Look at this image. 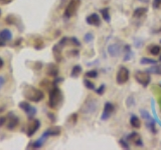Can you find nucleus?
Wrapping results in <instances>:
<instances>
[{"label": "nucleus", "mask_w": 161, "mask_h": 150, "mask_svg": "<svg viewBox=\"0 0 161 150\" xmlns=\"http://www.w3.org/2000/svg\"><path fill=\"white\" fill-rule=\"evenodd\" d=\"M23 96L25 99L29 100L32 102H39L42 101L44 97V94L42 90L37 89L36 87L32 86V85L25 84L23 86Z\"/></svg>", "instance_id": "nucleus-1"}, {"label": "nucleus", "mask_w": 161, "mask_h": 150, "mask_svg": "<svg viewBox=\"0 0 161 150\" xmlns=\"http://www.w3.org/2000/svg\"><path fill=\"white\" fill-rule=\"evenodd\" d=\"M63 101V93L60 89L54 85V87L49 91V100L48 105L50 108L57 109Z\"/></svg>", "instance_id": "nucleus-2"}, {"label": "nucleus", "mask_w": 161, "mask_h": 150, "mask_svg": "<svg viewBox=\"0 0 161 150\" xmlns=\"http://www.w3.org/2000/svg\"><path fill=\"white\" fill-rule=\"evenodd\" d=\"M80 2H82L80 0H69L68 6L64 10V16L65 18H70L72 16H74V15L78 11V9H79L80 5Z\"/></svg>", "instance_id": "nucleus-3"}, {"label": "nucleus", "mask_w": 161, "mask_h": 150, "mask_svg": "<svg viewBox=\"0 0 161 150\" xmlns=\"http://www.w3.org/2000/svg\"><path fill=\"white\" fill-rule=\"evenodd\" d=\"M134 76H135L136 81L140 83L144 87H147L151 81V77L149 75V72L147 71H136Z\"/></svg>", "instance_id": "nucleus-4"}, {"label": "nucleus", "mask_w": 161, "mask_h": 150, "mask_svg": "<svg viewBox=\"0 0 161 150\" xmlns=\"http://www.w3.org/2000/svg\"><path fill=\"white\" fill-rule=\"evenodd\" d=\"M130 72L129 70L125 66H121L117 72V76H116V81L118 84H124L129 80Z\"/></svg>", "instance_id": "nucleus-5"}, {"label": "nucleus", "mask_w": 161, "mask_h": 150, "mask_svg": "<svg viewBox=\"0 0 161 150\" xmlns=\"http://www.w3.org/2000/svg\"><path fill=\"white\" fill-rule=\"evenodd\" d=\"M19 108L27 114L28 119H32L34 115L36 114V108L31 106L27 101H21L19 103Z\"/></svg>", "instance_id": "nucleus-6"}, {"label": "nucleus", "mask_w": 161, "mask_h": 150, "mask_svg": "<svg viewBox=\"0 0 161 150\" xmlns=\"http://www.w3.org/2000/svg\"><path fill=\"white\" fill-rule=\"evenodd\" d=\"M96 109H97V101L94 98H89L83 105L82 111L86 114H89L93 113Z\"/></svg>", "instance_id": "nucleus-7"}, {"label": "nucleus", "mask_w": 161, "mask_h": 150, "mask_svg": "<svg viewBox=\"0 0 161 150\" xmlns=\"http://www.w3.org/2000/svg\"><path fill=\"white\" fill-rule=\"evenodd\" d=\"M115 111V106L113 103L111 102H106L105 105H104V110H103V113H102V116H101V119L106 121V120H108L111 116H112V114L114 113Z\"/></svg>", "instance_id": "nucleus-8"}, {"label": "nucleus", "mask_w": 161, "mask_h": 150, "mask_svg": "<svg viewBox=\"0 0 161 150\" xmlns=\"http://www.w3.org/2000/svg\"><path fill=\"white\" fill-rule=\"evenodd\" d=\"M7 128L9 130H13L14 128L17 127V125L19 124V118L16 116V115H14L12 112H9L8 115H7Z\"/></svg>", "instance_id": "nucleus-9"}, {"label": "nucleus", "mask_w": 161, "mask_h": 150, "mask_svg": "<svg viewBox=\"0 0 161 150\" xmlns=\"http://www.w3.org/2000/svg\"><path fill=\"white\" fill-rule=\"evenodd\" d=\"M40 127V121L37 119H34L32 120L31 122L29 123L28 125V128H27V136L28 137H31L32 135L35 134V132L37 131Z\"/></svg>", "instance_id": "nucleus-10"}, {"label": "nucleus", "mask_w": 161, "mask_h": 150, "mask_svg": "<svg viewBox=\"0 0 161 150\" xmlns=\"http://www.w3.org/2000/svg\"><path fill=\"white\" fill-rule=\"evenodd\" d=\"M127 141L128 142H132L133 144H135L136 146H143L142 140H141L140 135L137 132H132L131 134H129L127 136Z\"/></svg>", "instance_id": "nucleus-11"}, {"label": "nucleus", "mask_w": 161, "mask_h": 150, "mask_svg": "<svg viewBox=\"0 0 161 150\" xmlns=\"http://www.w3.org/2000/svg\"><path fill=\"white\" fill-rule=\"evenodd\" d=\"M86 22H87L89 25H93V26H100L101 18L97 13H92L86 18Z\"/></svg>", "instance_id": "nucleus-12"}, {"label": "nucleus", "mask_w": 161, "mask_h": 150, "mask_svg": "<svg viewBox=\"0 0 161 150\" xmlns=\"http://www.w3.org/2000/svg\"><path fill=\"white\" fill-rule=\"evenodd\" d=\"M62 132V129L58 126H53L48 129H47L45 131L43 132L42 136H44L45 138H48L49 136H58Z\"/></svg>", "instance_id": "nucleus-13"}, {"label": "nucleus", "mask_w": 161, "mask_h": 150, "mask_svg": "<svg viewBox=\"0 0 161 150\" xmlns=\"http://www.w3.org/2000/svg\"><path fill=\"white\" fill-rule=\"evenodd\" d=\"M121 52V48L118 44H112L108 47V53L111 57H117Z\"/></svg>", "instance_id": "nucleus-14"}, {"label": "nucleus", "mask_w": 161, "mask_h": 150, "mask_svg": "<svg viewBox=\"0 0 161 150\" xmlns=\"http://www.w3.org/2000/svg\"><path fill=\"white\" fill-rule=\"evenodd\" d=\"M45 140H47V138H45L44 136H42V137L38 138L36 141H34V142H31L29 145H28V147L27 148H32V149H39V148H42V145L44 144L45 142Z\"/></svg>", "instance_id": "nucleus-15"}, {"label": "nucleus", "mask_w": 161, "mask_h": 150, "mask_svg": "<svg viewBox=\"0 0 161 150\" xmlns=\"http://www.w3.org/2000/svg\"><path fill=\"white\" fill-rule=\"evenodd\" d=\"M62 47L59 46L58 44L54 45L53 48V56H54V59L57 60L58 62H60L63 59V54H62Z\"/></svg>", "instance_id": "nucleus-16"}, {"label": "nucleus", "mask_w": 161, "mask_h": 150, "mask_svg": "<svg viewBox=\"0 0 161 150\" xmlns=\"http://www.w3.org/2000/svg\"><path fill=\"white\" fill-rule=\"evenodd\" d=\"M0 38H1L4 42H7V41H11L12 39V32L10 31L9 29H3L0 31Z\"/></svg>", "instance_id": "nucleus-17"}, {"label": "nucleus", "mask_w": 161, "mask_h": 150, "mask_svg": "<svg viewBox=\"0 0 161 150\" xmlns=\"http://www.w3.org/2000/svg\"><path fill=\"white\" fill-rule=\"evenodd\" d=\"M47 73L48 75H50V76L55 77V76H58V68L57 67V65H55V64L50 63V64H48Z\"/></svg>", "instance_id": "nucleus-18"}, {"label": "nucleus", "mask_w": 161, "mask_h": 150, "mask_svg": "<svg viewBox=\"0 0 161 150\" xmlns=\"http://www.w3.org/2000/svg\"><path fill=\"white\" fill-rule=\"evenodd\" d=\"M130 124H131V126H132L133 128H136V129H138L141 127V120L139 119L138 116H136V115H132L130 118Z\"/></svg>", "instance_id": "nucleus-19"}, {"label": "nucleus", "mask_w": 161, "mask_h": 150, "mask_svg": "<svg viewBox=\"0 0 161 150\" xmlns=\"http://www.w3.org/2000/svg\"><path fill=\"white\" fill-rule=\"evenodd\" d=\"M147 12V8L145 7H139V8H136L134 10V13H133V17L134 18H141L142 16L146 14Z\"/></svg>", "instance_id": "nucleus-20"}, {"label": "nucleus", "mask_w": 161, "mask_h": 150, "mask_svg": "<svg viewBox=\"0 0 161 150\" xmlns=\"http://www.w3.org/2000/svg\"><path fill=\"white\" fill-rule=\"evenodd\" d=\"M148 50H149V52L150 54H152L154 55V56H156V55H158L160 52H161V47L159 46V45H151V46L148 47Z\"/></svg>", "instance_id": "nucleus-21"}, {"label": "nucleus", "mask_w": 161, "mask_h": 150, "mask_svg": "<svg viewBox=\"0 0 161 150\" xmlns=\"http://www.w3.org/2000/svg\"><path fill=\"white\" fill-rule=\"evenodd\" d=\"M82 73V67L80 65H75V66L73 67L72 69V73H70V76L74 77V78H77L79 77V75Z\"/></svg>", "instance_id": "nucleus-22"}, {"label": "nucleus", "mask_w": 161, "mask_h": 150, "mask_svg": "<svg viewBox=\"0 0 161 150\" xmlns=\"http://www.w3.org/2000/svg\"><path fill=\"white\" fill-rule=\"evenodd\" d=\"M101 14H102L103 19L105 20L106 22H110L111 21V16H110V13H109V9L108 8H103L101 9Z\"/></svg>", "instance_id": "nucleus-23"}, {"label": "nucleus", "mask_w": 161, "mask_h": 150, "mask_svg": "<svg viewBox=\"0 0 161 150\" xmlns=\"http://www.w3.org/2000/svg\"><path fill=\"white\" fill-rule=\"evenodd\" d=\"M146 127H147L152 133H156V128H155V122L153 119L151 120H147L146 122Z\"/></svg>", "instance_id": "nucleus-24"}, {"label": "nucleus", "mask_w": 161, "mask_h": 150, "mask_svg": "<svg viewBox=\"0 0 161 150\" xmlns=\"http://www.w3.org/2000/svg\"><path fill=\"white\" fill-rule=\"evenodd\" d=\"M140 63L146 65V64H157V61L155 59H151V58H147V57H143L141 58L140 60Z\"/></svg>", "instance_id": "nucleus-25"}, {"label": "nucleus", "mask_w": 161, "mask_h": 150, "mask_svg": "<svg viewBox=\"0 0 161 150\" xmlns=\"http://www.w3.org/2000/svg\"><path fill=\"white\" fill-rule=\"evenodd\" d=\"M84 85L86 86V88L89 89V90H94L95 89V83H93L89 79H84Z\"/></svg>", "instance_id": "nucleus-26"}, {"label": "nucleus", "mask_w": 161, "mask_h": 150, "mask_svg": "<svg viewBox=\"0 0 161 150\" xmlns=\"http://www.w3.org/2000/svg\"><path fill=\"white\" fill-rule=\"evenodd\" d=\"M147 72L155 73V74H161V65H159V66H153V67H151L150 69L147 70Z\"/></svg>", "instance_id": "nucleus-27"}, {"label": "nucleus", "mask_w": 161, "mask_h": 150, "mask_svg": "<svg viewBox=\"0 0 161 150\" xmlns=\"http://www.w3.org/2000/svg\"><path fill=\"white\" fill-rule=\"evenodd\" d=\"M86 77L88 78H96L98 76V71L97 70H90V71L86 72Z\"/></svg>", "instance_id": "nucleus-28"}, {"label": "nucleus", "mask_w": 161, "mask_h": 150, "mask_svg": "<svg viewBox=\"0 0 161 150\" xmlns=\"http://www.w3.org/2000/svg\"><path fill=\"white\" fill-rule=\"evenodd\" d=\"M69 44H73V45H75V46H80V41L75 37H70V38H69Z\"/></svg>", "instance_id": "nucleus-29"}, {"label": "nucleus", "mask_w": 161, "mask_h": 150, "mask_svg": "<svg viewBox=\"0 0 161 150\" xmlns=\"http://www.w3.org/2000/svg\"><path fill=\"white\" fill-rule=\"evenodd\" d=\"M105 89H106L105 84H102L97 90H96V93L99 94V95H103V94L105 93Z\"/></svg>", "instance_id": "nucleus-30"}, {"label": "nucleus", "mask_w": 161, "mask_h": 150, "mask_svg": "<svg viewBox=\"0 0 161 150\" xmlns=\"http://www.w3.org/2000/svg\"><path fill=\"white\" fill-rule=\"evenodd\" d=\"M93 39H94V36H93L92 33H87L85 35V37H84V40L86 42H91Z\"/></svg>", "instance_id": "nucleus-31"}, {"label": "nucleus", "mask_w": 161, "mask_h": 150, "mask_svg": "<svg viewBox=\"0 0 161 150\" xmlns=\"http://www.w3.org/2000/svg\"><path fill=\"white\" fill-rule=\"evenodd\" d=\"M152 6L154 9H159L161 8V0H153Z\"/></svg>", "instance_id": "nucleus-32"}, {"label": "nucleus", "mask_w": 161, "mask_h": 150, "mask_svg": "<svg viewBox=\"0 0 161 150\" xmlns=\"http://www.w3.org/2000/svg\"><path fill=\"white\" fill-rule=\"evenodd\" d=\"M141 114H142V116L146 119V120H151L152 117L150 116V114L146 111V110H141Z\"/></svg>", "instance_id": "nucleus-33"}, {"label": "nucleus", "mask_w": 161, "mask_h": 150, "mask_svg": "<svg viewBox=\"0 0 161 150\" xmlns=\"http://www.w3.org/2000/svg\"><path fill=\"white\" fill-rule=\"evenodd\" d=\"M120 144H121V146H122L123 148H125V149H129L130 148V146H129V144L125 141V140H123V139H121L120 140Z\"/></svg>", "instance_id": "nucleus-34"}, {"label": "nucleus", "mask_w": 161, "mask_h": 150, "mask_svg": "<svg viewBox=\"0 0 161 150\" xmlns=\"http://www.w3.org/2000/svg\"><path fill=\"white\" fill-rule=\"evenodd\" d=\"M6 121H7V117H4V116L0 117V127L3 126V125L6 123Z\"/></svg>", "instance_id": "nucleus-35"}, {"label": "nucleus", "mask_w": 161, "mask_h": 150, "mask_svg": "<svg viewBox=\"0 0 161 150\" xmlns=\"http://www.w3.org/2000/svg\"><path fill=\"white\" fill-rule=\"evenodd\" d=\"M4 83H5V78H4V76H2V75H0V88H2Z\"/></svg>", "instance_id": "nucleus-36"}, {"label": "nucleus", "mask_w": 161, "mask_h": 150, "mask_svg": "<svg viewBox=\"0 0 161 150\" xmlns=\"http://www.w3.org/2000/svg\"><path fill=\"white\" fill-rule=\"evenodd\" d=\"M72 51V55H74V56H78L79 55V50H70Z\"/></svg>", "instance_id": "nucleus-37"}, {"label": "nucleus", "mask_w": 161, "mask_h": 150, "mask_svg": "<svg viewBox=\"0 0 161 150\" xmlns=\"http://www.w3.org/2000/svg\"><path fill=\"white\" fill-rule=\"evenodd\" d=\"M3 65H4V61H3V59L0 57V68H2Z\"/></svg>", "instance_id": "nucleus-38"}, {"label": "nucleus", "mask_w": 161, "mask_h": 150, "mask_svg": "<svg viewBox=\"0 0 161 150\" xmlns=\"http://www.w3.org/2000/svg\"><path fill=\"white\" fill-rule=\"evenodd\" d=\"M2 46H5V43H4L3 40L0 38V47H2Z\"/></svg>", "instance_id": "nucleus-39"}, {"label": "nucleus", "mask_w": 161, "mask_h": 150, "mask_svg": "<svg viewBox=\"0 0 161 150\" xmlns=\"http://www.w3.org/2000/svg\"><path fill=\"white\" fill-rule=\"evenodd\" d=\"M9 1H11V0H0V2H2V3H4V4L8 3Z\"/></svg>", "instance_id": "nucleus-40"}, {"label": "nucleus", "mask_w": 161, "mask_h": 150, "mask_svg": "<svg viewBox=\"0 0 161 150\" xmlns=\"http://www.w3.org/2000/svg\"><path fill=\"white\" fill-rule=\"evenodd\" d=\"M139 1L143 2V3H147V2H149V1H150V0H139Z\"/></svg>", "instance_id": "nucleus-41"}, {"label": "nucleus", "mask_w": 161, "mask_h": 150, "mask_svg": "<svg viewBox=\"0 0 161 150\" xmlns=\"http://www.w3.org/2000/svg\"><path fill=\"white\" fill-rule=\"evenodd\" d=\"M159 104H160V107H161V99L159 100Z\"/></svg>", "instance_id": "nucleus-42"}, {"label": "nucleus", "mask_w": 161, "mask_h": 150, "mask_svg": "<svg viewBox=\"0 0 161 150\" xmlns=\"http://www.w3.org/2000/svg\"><path fill=\"white\" fill-rule=\"evenodd\" d=\"M159 60H160V61H161V55H160V58H159Z\"/></svg>", "instance_id": "nucleus-43"}, {"label": "nucleus", "mask_w": 161, "mask_h": 150, "mask_svg": "<svg viewBox=\"0 0 161 150\" xmlns=\"http://www.w3.org/2000/svg\"><path fill=\"white\" fill-rule=\"evenodd\" d=\"M0 15H1V10H0Z\"/></svg>", "instance_id": "nucleus-44"}, {"label": "nucleus", "mask_w": 161, "mask_h": 150, "mask_svg": "<svg viewBox=\"0 0 161 150\" xmlns=\"http://www.w3.org/2000/svg\"><path fill=\"white\" fill-rule=\"evenodd\" d=\"M160 43H161V39H160Z\"/></svg>", "instance_id": "nucleus-45"}]
</instances>
